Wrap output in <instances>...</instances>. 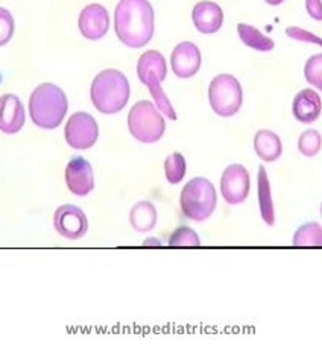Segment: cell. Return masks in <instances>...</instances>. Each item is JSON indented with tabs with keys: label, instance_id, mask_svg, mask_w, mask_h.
<instances>
[{
	"label": "cell",
	"instance_id": "d4e9b609",
	"mask_svg": "<svg viewBox=\"0 0 322 363\" xmlns=\"http://www.w3.org/2000/svg\"><path fill=\"white\" fill-rule=\"evenodd\" d=\"M306 81L322 91V53L310 57L304 66Z\"/></svg>",
	"mask_w": 322,
	"mask_h": 363
},
{
	"label": "cell",
	"instance_id": "5bb4252c",
	"mask_svg": "<svg viewBox=\"0 0 322 363\" xmlns=\"http://www.w3.org/2000/svg\"><path fill=\"white\" fill-rule=\"evenodd\" d=\"M25 106L16 94H4L0 98V131L17 134L25 125Z\"/></svg>",
	"mask_w": 322,
	"mask_h": 363
},
{
	"label": "cell",
	"instance_id": "ba28073f",
	"mask_svg": "<svg viewBox=\"0 0 322 363\" xmlns=\"http://www.w3.org/2000/svg\"><path fill=\"white\" fill-rule=\"evenodd\" d=\"M66 142L73 149H90L98 142L99 126L94 117L85 111H78L70 116V119L64 128Z\"/></svg>",
	"mask_w": 322,
	"mask_h": 363
},
{
	"label": "cell",
	"instance_id": "52a82bcc",
	"mask_svg": "<svg viewBox=\"0 0 322 363\" xmlns=\"http://www.w3.org/2000/svg\"><path fill=\"white\" fill-rule=\"evenodd\" d=\"M209 101L213 111L221 117L238 114L243 104V90L238 78L228 73L213 78L209 87Z\"/></svg>",
	"mask_w": 322,
	"mask_h": 363
},
{
	"label": "cell",
	"instance_id": "ffe728a7",
	"mask_svg": "<svg viewBox=\"0 0 322 363\" xmlns=\"http://www.w3.org/2000/svg\"><path fill=\"white\" fill-rule=\"evenodd\" d=\"M238 32L240 40L245 43L246 46L259 50V52H271L275 48L274 40L270 37H266L262 30L257 28L246 25V23H239L238 25Z\"/></svg>",
	"mask_w": 322,
	"mask_h": 363
},
{
	"label": "cell",
	"instance_id": "4fadbf2b",
	"mask_svg": "<svg viewBox=\"0 0 322 363\" xmlns=\"http://www.w3.org/2000/svg\"><path fill=\"white\" fill-rule=\"evenodd\" d=\"M66 184L73 195L87 196L94 189L91 164L84 157H73L66 167Z\"/></svg>",
	"mask_w": 322,
	"mask_h": 363
},
{
	"label": "cell",
	"instance_id": "4dcf8cb0",
	"mask_svg": "<svg viewBox=\"0 0 322 363\" xmlns=\"http://www.w3.org/2000/svg\"><path fill=\"white\" fill-rule=\"evenodd\" d=\"M321 216H322V204H321Z\"/></svg>",
	"mask_w": 322,
	"mask_h": 363
},
{
	"label": "cell",
	"instance_id": "4316f807",
	"mask_svg": "<svg viewBox=\"0 0 322 363\" xmlns=\"http://www.w3.org/2000/svg\"><path fill=\"white\" fill-rule=\"evenodd\" d=\"M286 34L294 38V40H298V41H307V43H315V45H319L322 46V38L310 34V32L301 29V28H296V26H291L286 29Z\"/></svg>",
	"mask_w": 322,
	"mask_h": 363
},
{
	"label": "cell",
	"instance_id": "9a60e30c",
	"mask_svg": "<svg viewBox=\"0 0 322 363\" xmlns=\"http://www.w3.org/2000/svg\"><path fill=\"white\" fill-rule=\"evenodd\" d=\"M191 20L201 34L210 35L222 28L223 11L218 4L210 2V0H202V2H198L193 6Z\"/></svg>",
	"mask_w": 322,
	"mask_h": 363
},
{
	"label": "cell",
	"instance_id": "3957f363",
	"mask_svg": "<svg viewBox=\"0 0 322 363\" xmlns=\"http://www.w3.org/2000/svg\"><path fill=\"white\" fill-rule=\"evenodd\" d=\"M69 108L67 96L58 85L43 82L32 91L29 99L30 119L43 130H55L64 121Z\"/></svg>",
	"mask_w": 322,
	"mask_h": 363
},
{
	"label": "cell",
	"instance_id": "5b68a950",
	"mask_svg": "<svg viewBox=\"0 0 322 363\" xmlns=\"http://www.w3.org/2000/svg\"><path fill=\"white\" fill-rule=\"evenodd\" d=\"M179 204L186 218L195 222L206 220L216 210V189H214L213 183H210L207 178H193L182 189Z\"/></svg>",
	"mask_w": 322,
	"mask_h": 363
},
{
	"label": "cell",
	"instance_id": "9c48e42d",
	"mask_svg": "<svg viewBox=\"0 0 322 363\" xmlns=\"http://www.w3.org/2000/svg\"><path fill=\"white\" fill-rule=\"evenodd\" d=\"M251 189L250 172L242 164H230L221 178V194L230 206H239L246 201Z\"/></svg>",
	"mask_w": 322,
	"mask_h": 363
},
{
	"label": "cell",
	"instance_id": "f1b7e54d",
	"mask_svg": "<svg viewBox=\"0 0 322 363\" xmlns=\"http://www.w3.org/2000/svg\"><path fill=\"white\" fill-rule=\"evenodd\" d=\"M145 247H161V243L157 239H148L145 242Z\"/></svg>",
	"mask_w": 322,
	"mask_h": 363
},
{
	"label": "cell",
	"instance_id": "83f0119b",
	"mask_svg": "<svg viewBox=\"0 0 322 363\" xmlns=\"http://www.w3.org/2000/svg\"><path fill=\"white\" fill-rule=\"evenodd\" d=\"M309 16L316 21H322V0H306Z\"/></svg>",
	"mask_w": 322,
	"mask_h": 363
},
{
	"label": "cell",
	"instance_id": "d6986e66",
	"mask_svg": "<svg viewBox=\"0 0 322 363\" xmlns=\"http://www.w3.org/2000/svg\"><path fill=\"white\" fill-rule=\"evenodd\" d=\"M257 183H259V206L262 219L266 222V225L274 227L275 223V210H274V201L271 195V184L267 172L263 166L259 167V177H257Z\"/></svg>",
	"mask_w": 322,
	"mask_h": 363
},
{
	"label": "cell",
	"instance_id": "e0dca14e",
	"mask_svg": "<svg viewBox=\"0 0 322 363\" xmlns=\"http://www.w3.org/2000/svg\"><path fill=\"white\" fill-rule=\"evenodd\" d=\"M254 149L263 162L274 163L283 154L282 138L271 130H260L254 137Z\"/></svg>",
	"mask_w": 322,
	"mask_h": 363
},
{
	"label": "cell",
	"instance_id": "7c38bea8",
	"mask_svg": "<svg viewBox=\"0 0 322 363\" xmlns=\"http://www.w3.org/2000/svg\"><path fill=\"white\" fill-rule=\"evenodd\" d=\"M201 50L198 49L195 43L182 41L174 49V52H172L170 66L174 73L181 79L195 77L198 70L201 69Z\"/></svg>",
	"mask_w": 322,
	"mask_h": 363
},
{
	"label": "cell",
	"instance_id": "8992f818",
	"mask_svg": "<svg viewBox=\"0 0 322 363\" xmlns=\"http://www.w3.org/2000/svg\"><path fill=\"white\" fill-rule=\"evenodd\" d=\"M128 130L138 142L155 143L165 135L166 122L151 101H138L128 114Z\"/></svg>",
	"mask_w": 322,
	"mask_h": 363
},
{
	"label": "cell",
	"instance_id": "277c9868",
	"mask_svg": "<svg viewBox=\"0 0 322 363\" xmlns=\"http://www.w3.org/2000/svg\"><path fill=\"white\" fill-rule=\"evenodd\" d=\"M137 74L152 94V98L157 104V108L167 116L170 121H177V113L167 99L166 93L161 89V82L166 79L167 74V64L165 57L158 50H148L138 58L137 62Z\"/></svg>",
	"mask_w": 322,
	"mask_h": 363
},
{
	"label": "cell",
	"instance_id": "cb8c5ba5",
	"mask_svg": "<svg viewBox=\"0 0 322 363\" xmlns=\"http://www.w3.org/2000/svg\"><path fill=\"white\" fill-rule=\"evenodd\" d=\"M169 247L174 248H182V247H191L196 248L201 247V240L198 234L189 227H179L174 231L169 239Z\"/></svg>",
	"mask_w": 322,
	"mask_h": 363
},
{
	"label": "cell",
	"instance_id": "603a6c76",
	"mask_svg": "<svg viewBox=\"0 0 322 363\" xmlns=\"http://www.w3.org/2000/svg\"><path fill=\"white\" fill-rule=\"evenodd\" d=\"M322 147V135L318 130H306L298 138V151L304 157H316Z\"/></svg>",
	"mask_w": 322,
	"mask_h": 363
},
{
	"label": "cell",
	"instance_id": "7a4b0ae2",
	"mask_svg": "<svg viewBox=\"0 0 322 363\" xmlns=\"http://www.w3.org/2000/svg\"><path fill=\"white\" fill-rule=\"evenodd\" d=\"M130 81L121 70L106 69L96 74L91 82V102L102 114L122 111L130 101Z\"/></svg>",
	"mask_w": 322,
	"mask_h": 363
},
{
	"label": "cell",
	"instance_id": "30bf717a",
	"mask_svg": "<svg viewBox=\"0 0 322 363\" xmlns=\"http://www.w3.org/2000/svg\"><path fill=\"white\" fill-rule=\"evenodd\" d=\"M53 225L62 238L69 240H78L85 236L89 230V220L85 213L72 204L61 206L53 215Z\"/></svg>",
	"mask_w": 322,
	"mask_h": 363
},
{
	"label": "cell",
	"instance_id": "2e32d148",
	"mask_svg": "<svg viewBox=\"0 0 322 363\" xmlns=\"http://www.w3.org/2000/svg\"><path fill=\"white\" fill-rule=\"evenodd\" d=\"M321 111L322 101L315 90L304 89L295 96L292 102V113L298 122L313 123L319 119Z\"/></svg>",
	"mask_w": 322,
	"mask_h": 363
},
{
	"label": "cell",
	"instance_id": "484cf974",
	"mask_svg": "<svg viewBox=\"0 0 322 363\" xmlns=\"http://www.w3.org/2000/svg\"><path fill=\"white\" fill-rule=\"evenodd\" d=\"M14 18L6 8H0V46H5L14 35Z\"/></svg>",
	"mask_w": 322,
	"mask_h": 363
},
{
	"label": "cell",
	"instance_id": "7402d4cb",
	"mask_svg": "<svg viewBox=\"0 0 322 363\" xmlns=\"http://www.w3.org/2000/svg\"><path fill=\"white\" fill-rule=\"evenodd\" d=\"M186 170H187V164H186V158L182 154L174 152L166 158L165 174H166V179L170 184L181 183L186 177Z\"/></svg>",
	"mask_w": 322,
	"mask_h": 363
},
{
	"label": "cell",
	"instance_id": "ac0fdd59",
	"mask_svg": "<svg viewBox=\"0 0 322 363\" xmlns=\"http://www.w3.org/2000/svg\"><path fill=\"white\" fill-rule=\"evenodd\" d=\"M157 208L152 202L140 201L133 207L130 213V222L135 231L138 233H148L152 231L157 225Z\"/></svg>",
	"mask_w": 322,
	"mask_h": 363
},
{
	"label": "cell",
	"instance_id": "44dd1931",
	"mask_svg": "<svg viewBox=\"0 0 322 363\" xmlns=\"http://www.w3.org/2000/svg\"><path fill=\"white\" fill-rule=\"evenodd\" d=\"M292 243L298 248H322V225L318 222H307L295 233Z\"/></svg>",
	"mask_w": 322,
	"mask_h": 363
},
{
	"label": "cell",
	"instance_id": "8fae6325",
	"mask_svg": "<svg viewBox=\"0 0 322 363\" xmlns=\"http://www.w3.org/2000/svg\"><path fill=\"white\" fill-rule=\"evenodd\" d=\"M78 26L84 38L91 41L104 38L110 29L109 11L99 4H91L85 6L79 14Z\"/></svg>",
	"mask_w": 322,
	"mask_h": 363
},
{
	"label": "cell",
	"instance_id": "f546056e",
	"mask_svg": "<svg viewBox=\"0 0 322 363\" xmlns=\"http://www.w3.org/2000/svg\"><path fill=\"white\" fill-rule=\"evenodd\" d=\"M265 2L267 4V5H272V6H278V5H282L284 0H265Z\"/></svg>",
	"mask_w": 322,
	"mask_h": 363
},
{
	"label": "cell",
	"instance_id": "6da1fadb",
	"mask_svg": "<svg viewBox=\"0 0 322 363\" xmlns=\"http://www.w3.org/2000/svg\"><path fill=\"white\" fill-rule=\"evenodd\" d=\"M116 35L131 49L145 48L155 32V13L149 0H121L114 11Z\"/></svg>",
	"mask_w": 322,
	"mask_h": 363
}]
</instances>
